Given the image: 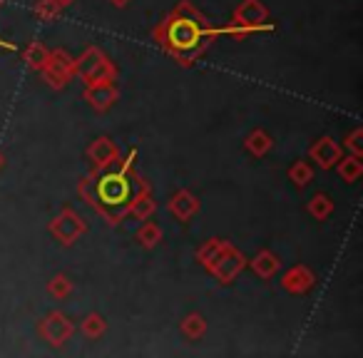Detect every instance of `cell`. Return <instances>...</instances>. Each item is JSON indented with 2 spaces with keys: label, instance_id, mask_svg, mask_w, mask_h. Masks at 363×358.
Segmentation results:
<instances>
[{
  "label": "cell",
  "instance_id": "ba28073f",
  "mask_svg": "<svg viewBox=\"0 0 363 358\" xmlns=\"http://www.w3.org/2000/svg\"><path fill=\"white\" fill-rule=\"evenodd\" d=\"M244 267H247V259H244V254H239L237 249L229 247L227 252L222 254V259H219V262L214 264L209 272H212L222 284H229V281H234V279L239 276V272H242Z\"/></svg>",
  "mask_w": 363,
  "mask_h": 358
},
{
  "label": "cell",
  "instance_id": "3957f363",
  "mask_svg": "<svg viewBox=\"0 0 363 358\" xmlns=\"http://www.w3.org/2000/svg\"><path fill=\"white\" fill-rule=\"evenodd\" d=\"M267 8L259 3V0H242L239 8L234 11V23L224 28V35H234V38H244L252 35L259 30H272L274 26H267Z\"/></svg>",
  "mask_w": 363,
  "mask_h": 358
},
{
  "label": "cell",
  "instance_id": "7c38bea8",
  "mask_svg": "<svg viewBox=\"0 0 363 358\" xmlns=\"http://www.w3.org/2000/svg\"><path fill=\"white\" fill-rule=\"evenodd\" d=\"M169 209H172V214L179 219V222H189V219L197 214L199 202H197V197H194L192 192H187V189H179V192L169 199Z\"/></svg>",
  "mask_w": 363,
  "mask_h": 358
},
{
  "label": "cell",
  "instance_id": "52a82bcc",
  "mask_svg": "<svg viewBox=\"0 0 363 358\" xmlns=\"http://www.w3.org/2000/svg\"><path fill=\"white\" fill-rule=\"evenodd\" d=\"M50 232L55 234L62 244H72L77 237H82V234H85V222H82V219L77 217L72 209H62V212L52 219Z\"/></svg>",
  "mask_w": 363,
  "mask_h": 358
},
{
  "label": "cell",
  "instance_id": "5b68a950",
  "mask_svg": "<svg viewBox=\"0 0 363 358\" xmlns=\"http://www.w3.org/2000/svg\"><path fill=\"white\" fill-rule=\"evenodd\" d=\"M72 75H75V60H72L65 50H60V47L52 50L50 55H48L45 67H43V77L50 82V87L60 90V87H65L67 82H70Z\"/></svg>",
  "mask_w": 363,
  "mask_h": 358
},
{
  "label": "cell",
  "instance_id": "e0dca14e",
  "mask_svg": "<svg viewBox=\"0 0 363 358\" xmlns=\"http://www.w3.org/2000/svg\"><path fill=\"white\" fill-rule=\"evenodd\" d=\"M272 147H274L272 137H269L264 130H254L252 135L247 137V150L252 152L254 157H264Z\"/></svg>",
  "mask_w": 363,
  "mask_h": 358
},
{
  "label": "cell",
  "instance_id": "603a6c76",
  "mask_svg": "<svg viewBox=\"0 0 363 358\" xmlns=\"http://www.w3.org/2000/svg\"><path fill=\"white\" fill-rule=\"evenodd\" d=\"M82 333H85L87 338H100L102 333H105V328H107V323H105V318L100 316V313H90V316L82 321Z\"/></svg>",
  "mask_w": 363,
  "mask_h": 358
},
{
  "label": "cell",
  "instance_id": "8fae6325",
  "mask_svg": "<svg viewBox=\"0 0 363 358\" xmlns=\"http://www.w3.org/2000/svg\"><path fill=\"white\" fill-rule=\"evenodd\" d=\"M313 284H316V276L306 267H291L281 279V286L291 293H306Z\"/></svg>",
  "mask_w": 363,
  "mask_h": 358
},
{
  "label": "cell",
  "instance_id": "2e32d148",
  "mask_svg": "<svg viewBox=\"0 0 363 358\" xmlns=\"http://www.w3.org/2000/svg\"><path fill=\"white\" fill-rule=\"evenodd\" d=\"M336 167H338V174H341L343 182H356L358 177L363 174V162L358 160L356 155L338 160V162H336Z\"/></svg>",
  "mask_w": 363,
  "mask_h": 358
},
{
  "label": "cell",
  "instance_id": "5bb4252c",
  "mask_svg": "<svg viewBox=\"0 0 363 358\" xmlns=\"http://www.w3.org/2000/svg\"><path fill=\"white\" fill-rule=\"evenodd\" d=\"M227 249H229V242H222V239H209V242L197 252L199 264H202V267H207V269H212L214 264L222 259V254L227 252Z\"/></svg>",
  "mask_w": 363,
  "mask_h": 358
},
{
  "label": "cell",
  "instance_id": "277c9868",
  "mask_svg": "<svg viewBox=\"0 0 363 358\" xmlns=\"http://www.w3.org/2000/svg\"><path fill=\"white\" fill-rule=\"evenodd\" d=\"M75 72L87 82V85H92V82H112L117 77V70L110 62V57H107L105 52L97 50V47H90V50H85L80 57H77Z\"/></svg>",
  "mask_w": 363,
  "mask_h": 358
},
{
  "label": "cell",
  "instance_id": "7a4b0ae2",
  "mask_svg": "<svg viewBox=\"0 0 363 358\" xmlns=\"http://www.w3.org/2000/svg\"><path fill=\"white\" fill-rule=\"evenodd\" d=\"M217 35L207 18L199 16L187 0H179L177 8L162 21L157 30V40L169 55H174L182 65H192Z\"/></svg>",
  "mask_w": 363,
  "mask_h": 358
},
{
  "label": "cell",
  "instance_id": "83f0119b",
  "mask_svg": "<svg viewBox=\"0 0 363 358\" xmlns=\"http://www.w3.org/2000/svg\"><path fill=\"white\" fill-rule=\"evenodd\" d=\"M110 3H112L115 8H125V6H130L132 0H110Z\"/></svg>",
  "mask_w": 363,
  "mask_h": 358
},
{
  "label": "cell",
  "instance_id": "4316f807",
  "mask_svg": "<svg viewBox=\"0 0 363 358\" xmlns=\"http://www.w3.org/2000/svg\"><path fill=\"white\" fill-rule=\"evenodd\" d=\"M346 147L353 152L356 157H361L363 155V130L361 127H356V130L348 135V140H346Z\"/></svg>",
  "mask_w": 363,
  "mask_h": 358
},
{
  "label": "cell",
  "instance_id": "484cf974",
  "mask_svg": "<svg viewBox=\"0 0 363 358\" xmlns=\"http://www.w3.org/2000/svg\"><path fill=\"white\" fill-rule=\"evenodd\" d=\"M60 11L62 8L57 6V0H38V6H35V16L43 18V21H52V18H57Z\"/></svg>",
  "mask_w": 363,
  "mask_h": 358
},
{
  "label": "cell",
  "instance_id": "4dcf8cb0",
  "mask_svg": "<svg viewBox=\"0 0 363 358\" xmlns=\"http://www.w3.org/2000/svg\"><path fill=\"white\" fill-rule=\"evenodd\" d=\"M3 3H6V0H0V6H3Z\"/></svg>",
  "mask_w": 363,
  "mask_h": 358
},
{
  "label": "cell",
  "instance_id": "8992f818",
  "mask_svg": "<svg viewBox=\"0 0 363 358\" xmlns=\"http://www.w3.org/2000/svg\"><path fill=\"white\" fill-rule=\"evenodd\" d=\"M72 333H75V326H72L70 318H67L65 313H60V311L45 316V318H43V323H40V336L55 348L70 341Z\"/></svg>",
  "mask_w": 363,
  "mask_h": 358
},
{
  "label": "cell",
  "instance_id": "ac0fdd59",
  "mask_svg": "<svg viewBox=\"0 0 363 358\" xmlns=\"http://www.w3.org/2000/svg\"><path fill=\"white\" fill-rule=\"evenodd\" d=\"M204 331H207V321H204V316H199V313H189V316L182 321V333H184L189 341L202 338Z\"/></svg>",
  "mask_w": 363,
  "mask_h": 358
},
{
  "label": "cell",
  "instance_id": "7402d4cb",
  "mask_svg": "<svg viewBox=\"0 0 363 358\" xmlns=\"http://www.w3.org/2000/svg\"><path fill=\"white\" fill-rule=\"evenodd\" d=\"M137 239H140V244L145 249H152V247H157V242L162 239V229L152 222H145L140 227V232H137Z\"/></svg>",
  "mask_w": 363,
  "mask_h": 358
},
{
  "label": "cell",
  "instance_id": "6da1fadb",
  "mask_svg": "<svg viewBox=\"0 0 363 358\" xmlns=\"http://www.w3.org/2000/svg\"><path fill=\"white\" fill-rule=\"evenodd\" d=\"M145 192L147 184L130 169L127 162L117 164V160L100 167L95 174H90L80 184V194L97 212L105 214L110 224H117L125 214H130L132 204Z\"/></svg>",
  "mask_w": 363,
  "mask_h": 358
},
{
  "label": "cell",
  "instance_id": "f1b7e54d",
  "mask_svg": "<svg viewBox=\"0 0 363 358\" xmlns=\"http://www.w3.org/2000/svg\"><path fill=\"white\" fill-rule=\"evenodd\" d=\"M72 3H75V0H57V6L60 8H67V6H72Z\"/></svg>",
  "mask_w": 363,
  "mask_h": 358
},
{
  "label": "cell",
  "instance_id": "d4e9b609",
  "mask_svg": "<svg viewBox=\"0 0 363 358\" xmlns=\"http://www.w3.org/2000/svg\"><path fill=\"white\" fill-rule=\"evenodd\" d=\"M48 291H50L55 298H67V296H70V293H72V284H70V279L62 276V274H60V276H55L50 284H48Z\"/></svg>",
  "mask_w": 363,
  "mask_h": 358
},
{
  "label": "cell",
  "instance_id": "cb8c5ba5",
  "mask_svg": "<svg viewBox=\"0 0 363 358\" xmlns=\"http://www.w3.org/2000/svg\"><path fill=\"white\" fill-rule=\"evenodd\" d=\"M155 212V199L150 197V194H142V197H137V202L132 204L130 214H135L137 219H150V214Z\"/></svg>",
  "mask_w": 363,
  "mask_h": 358
},
{
  "label": "cell",
  "instance_id": "44dd1931",
  "mask_svg": "<svg viewBox=\"0 0 363 358\" xmlns=\"http://www.w3.org/2000/svg\"><path fill=\"white\" fill-rule=\"evenodd\" d=\"M289 179H291L296 187H306L313 179V169L306 164V162H294L291 169H289Z\"/></svg>",
  "mask_w": 363,
  "mask_h": 358
},
{
  "label": "cell",
  "instance_id": "30bf717a",
  "mask_svg": "<svg viewBox=\"0 0 363 358\" xmlns=\"http://www.w3.org/2000/svg\"><path fill=\"white\" fill-rule=\"evenodd\" d=\"M85 100L90 102L95 110L105 112L112 107V102L117 100V87L112 82H92L85 90Z\"/></svg>",
  "mask_w": 363,
  "mask_h": 358
},
{
  "label": "cell",
  "instance_id": "f546056e",
  "mask_svg": "<svg viewBox=\"0 0 363 358\" xmlns=\"http://www.w3.org/2000/svg\"><path fill=\"white\" fill-rule=\"evenodd\" d=\"M3 164H6V162H3V155H0V169H3Z\"/></svg>",
  "mask_w": 363,
  "mask_h": 358
},
{
  "label": "cell",
  "instance_id": "4fadbf2b",
  "mask_svg": "<svg viewBox=\"0 0 363 358\" xmlns=\"http://www.w3.org/2000/svg\"><path fill=\"white\" fill-rule=\"evenodd\" d=\"M87 155H90V160L95 162L97 167H105V164H110V162H115L117 157H120V150H117L112 140H107V137H100V140H95L90 145Z\"/></svg>",
  "mask_w": 363,
  "mask_h": 358
},
{
  "label": "cell",
  "instance_id": "9c48e42d",
  "mask_svg": "<svg viewBox=\"0 0 363 358\" xmlns=\"http://www.w3.org/2000/svg\"><path fill=\"white\" fill-rule=\"evenodd\" d=\"M308 155H311V160L318 162L323 169H331V167H336V162L341 160V147H338L331 137H321V140L313 142Z\"/></svg>",
  "mask_w": 363,
  "mask_h": 358
},
{
  "label": "cell",
  "instance_id": "d6986e66",
  "mask_svg": "<svg viewBox=\"0 0 363 358\" xmlns=\"http://www.w3.org/2000/svg\"><path fill=\"white\" fill-rule=\"evenodd\" d=\"M308 214H311L313 219H318V222L328 219L333 214L331 197H326V194H316V197H313L311 202H308Z\"/></svg>",
  "mask_w": 363,
  "mask_h": 358
},
{
  "label": "cell",
  "instance_id": "9a60e30c",
  "mask_svg": "<svg viewBox=\"0 0 363 358\" xmlns=\"http://www.w3.org/2000/svg\"><path fill=\"white\" fill-rule=\"evenodd\" d=\"M252 269L257 272V276L269 279L279 272V259L274 257L272 252H259L257 257L252 259Z\"/></svg>",
  "mask_w": 363,
  "mask_h": 358
},
{
  "label": "cell",
  "instance_id": "ffe728a7",
  "mask_svg": "<svg viewBox=\"0 0 363 358\" xmlns=\"http://www.w3.org/2000/svg\"><path fill=\"white\" fill-rule=\"evenodd\" d=\"M48 55H50V50H48L43 43H30L26 50V62L33 67V70H43L48 62Z\"/></svg>",
  "mask_w": 363,
  "mask_h": 358
}]
</instances>
